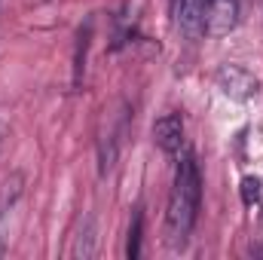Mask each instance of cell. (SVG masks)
Wrapping results in <instances>:
<instances>
[{"label":"cell","instance_id":"cell-1","mask_svg":"<svg viewBox=\"0 0 263 260\" xmlns=\"http://www.w3.org/2000/svg\"><path fill=\"white\" fill-rule=\"evenodd\" d=\"M199 202H202V175L193 153H184L175 172V184L165 208V242L168 248H184L199 217Z\"/></svg>","mask_w":263,"mask_h":260},{"label":"cell","instance_id":"cell-2","mask_svg":"<svg viewBox=\"0 0 263 260\" xmlns=\"http://www.w3.org/2000/svg\"><path fill=\"white\" fill-rule=\"evenodd\" d=\"M214 83L233 101H248V98H254L260 92V80L242 65H223L214 73Z\"/></svg>","mask_w":263,"mask_h":260},{"label":"cell","instance_id":"cell-3","mask_svg":"<svg viewBox=\"0 0 263 260\" xmlns=\"http://www.w3.org/2000/svg\"><path fill=\"white\" fill-rule=\"evenodd\" d=\"M123 120H126V114H117L114 107L104 110V117H101V129H98V169H101V175H107L117 162Z\"/></svg>","mask_w":263,"mask_h":260},{"label":"cell","instance_id":"cell-4","mask_svg":"<svg viewBox=\"0 0 263 260\" xmlns=\"http://www.w3.org/2000/svg\"><path fill=\"white\" fill-rule=\"evenodd\" d=\"M22 190H25V175L22 172H12L0 184V257L6 254V245H9V217H12L15 202L22 199Z\"/></svg>","mask_w":263,"mask_h":260},{"label":"cell","instance_id":"cell-5","mask_svg":"<svg viewBox=\"0 0 263 260\" xmlns=\"http://www.w3.org/2000/svg\"><path fill=\"white\" fill-rule=\"evenodd\" d=\"M208 6H211V0H178L175 22H178V28H181V34H184V37L199 40V37L205 34Z\"/></svg>","mask_w":263,"mask_h":260},{"label":"cell","instance_id":"cell-6","mask_svg":"<svg viewBox=\"0 0 263 260\" xmlns=\"http://www.w3.org/2000/svg\"><path fill=\"white\" fill-rule=\"evenodd\" d=\"M239 12H242L239 0H211V6H208V22H205V34H211V37L230 34V31L239 25Z\"/></svg>","mask_w":263,"mask_h":260},{"label":"cell","instance_id":"cell-7","mask_svg":"<svg viewBox=\"0 0 263 260\" xmlns=\"http://www.w3.org/2000/svg\"><path fill=\"white\" fill-rule=\"evenodd\" d=\"M153 141L162 153H178L184 147V120L178 114H165L153 123Z\"/></svg>","mask_w":263,"mask_h":260},{"label":"cell","instance_id":"cell-8","mask_svg":"<svg viewBox=\"0 0 263 260\" xmlns=\"http://www.w3.org/2000/svg\"><path fill=\"white\" fill-rule=\"evenodd\" d=\"M70 254H73V257H83V260L95 254V220H92V217H86V224H83V230H80V236H77Z\"/></svg>","mask_w":263,"mask_h":260},{"label":"cell","instance_id":"cell-9","mask_svg":"<svg viewBox=\"0 0 263 260\" xmlns=\"http://www.w3.org/2000/svg\"><path fill=\"white\" fill-rule=\"evenodd\" d=\"M141 220H144V217H141V211H138L135 220H132V227H129V248H126V254H129L132 260L141 254Z\"/></svg>","mask_w":263,"mask_h":260},{"label":"cell","instance_id":"cell-10","mask_svg":"<svg viewBox=\"0 0 263 260\" xmlns=\"http://www.w3.org/2000/svg\"><path fill=\"white\" fill-rule=\"evenodd\" d=\"M257 199H260V181L257 178H242V202L257 205Z\"/></svg>","mask_w":263,"mask_h":260}]
</instances>
